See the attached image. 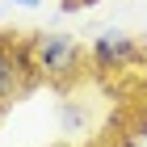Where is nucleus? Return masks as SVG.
Instances as JSON below:
<instances>
[{"label":"nucleus","instance_id":"nucleus-1","mask_svg":"<svg viewBox=\"0 0 147 147\" xmlns=\"http://www.w3.org/2000/svg\"><path fill=\"white\" fill-rule=\"evenodd\" d=\"M30 51H34V63H38V76L55 80V84H67L71 76L80 71V42L71 34H59V30H38L30 38Z\"/></svg>","mask_w":147,"mask_h":147},{"label":"nucleus","instance_id":"nucleus-2","mask_svg":"<svg viewBox=\"0 0 147 147\" xmlns=\"http://www.w3.org/2000/svg\"><path fill=\"white\" fill-rule=\"evenodd\" d=\"M34 84H38V63L30 42H13V34H0V113L17 97H25Z\"/></svg>","mask_w":147,"mask_h":147},{"label":"nucleus","instance_id":"nucleus-3","mask_svg":"<svg viewBox=\"0 0 147 147\" xmlns=\"http://www.w3.org/2000/svg\"><path fill=\"white\" fill-rule=\"evenodd\" d=\"M92 67L97 71H126V67H135V63H143V46L135 42V38L126 34V30H101L97 34V42H92Z\"/></svg>","mask_w":147,"mask_h":147},{"label":"nucleus","instance_id":"nucleus-4","mask_svg":"<svg viewBox=\"0 0 147 147\" xmlns=\"http://www.w3.org/2000/svg\"><path fill=\"white\" fill-rule=\"evenodd\" d=\"M59 122H63V130H80V126H84V109H80L76 101H63L59 105Z\"/></svg>","mask_w":147,"mask_h":147},{"label":"nucleus","instance_id":"nucleus-5","mask_svg":"<svg viewBox=\"0 0 147 147\" xmlns=\"http://www.w3.org/2000/svg\"><path fill=\"white\" fill-rule=\"evenodd\" d=\"M13 4H21V9H38L42 0H13Z\"/></svg>","mask_w":147,"mask_h":147},{"label":"nucleus","instance_id":"nucleus-6","mask_svg":"<svg viewBox=\"0 0 147 147\" xmlns=\"http://www.w3.org/2000/svg\"><path fill=\"white\" fill-rule=\"evenodd\" d=\"M55 147H67V143H55Z\"/></svg>","mask_w":147,"mask_h":147}]
</instances>
